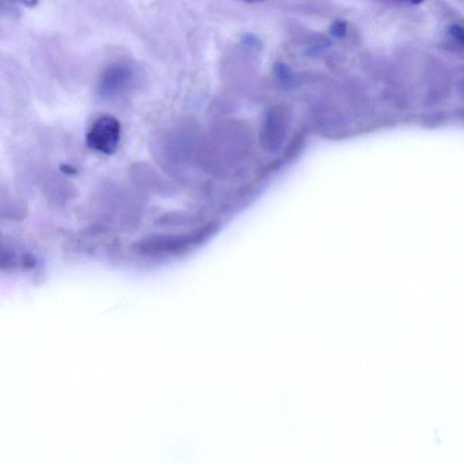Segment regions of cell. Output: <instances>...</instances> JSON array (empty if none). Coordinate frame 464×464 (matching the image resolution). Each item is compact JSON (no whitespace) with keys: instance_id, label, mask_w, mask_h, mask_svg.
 <instances>
[{"instance_id":"obj_9","label":"cell","mask_w":464,"mask_h":464,"mask_svg":"<svg viewBox=\"0 0 464 464\" xmlns=\"http://www.w3.org/2000/svg\"><path fill=\"white\" fill-rule=\"evenodd\" d=\"M404 1L409 2L413 5H419L423 1V0H404Z\"/></svg>"},{"instance_id":"obj_6","label":"cell","mask_w":464,"mask_h":464,"mask_svg":"<svg viewBox=\"0 0 464 464\" xmlns=\"http://www.w3.org/2000/svg\"><path fill=\"white\" fill-rule=\"evenodd\" d=\"M448 34L460 43L464 41V31L462 26L454 24L448 28Z\"/></svg>"},{"instance_id":"obj_1","label":"cell","mask_w":464,"mask_h":464,"mask_svg":"<svg viewBox=\"0 0 464 464\" xmlns=\"http://www.w3.org/2000/svg\"><path fill=\"white\" fill-rule=\"evenodd\" d=\"M121 139V122L111 114L101 115L95 119L87 134V146L107 156L117 153Z\"/></svg>"},{"instance_id":"obj_3","label":"cell","mask_w":464,"mask_h":464,"mask_svg":"<svg viewBox=\"0 0 464 464\" xmlns=\"http://www.w3.org/2000/svg\"><path fill=\"white\" fill-rule=\"evenodd\" d=\"M347 32V23L343 19H338V21L332 23L330 28H329V33L331 37L337 39L345 38Z\"/></svg>"},{"instance_id":"obj_7","label":"cell","mask_w":464,"mask_h":464,"mask_svg":"<svg viewBox=\"0 0 464 464\" xmlns=\"http://www.w3.org/2000/svg\"><path fill=\"white\" fill-rule=\"evenodd\" d=\"M329 44L327 42L317 43V44L312 45L307 51V55L309 57H315L321 52H323L325 48H328Z\"/></svg>"},{"instance_id":"obj_10","label":"cell","mask_w":464,"mask_h":464,"mask_svg":"<svg viewBox=\"0 0 464 464\" xmlns=\"http://www.w3.org/2000/svg\"><path fill=\"white\" fill-rule=\"evenodd\" d=\"M244 1L247 3H258L264 1V0H244Z\"/></svg>"},{"instance_id":"obj_5","label":"cell","mask_w":464,"mask_h":464,"mask_svg":"<svg viewBox=\"0 0 464 464\" xmlns=\"http://www.w3.org/2000/svg\"><path fill=\"white\" fill-rule=\"evenodd\" d=\"M274 73L279 80L282 83L287 84L291 81L292 72L291 68L284 63H276L274 65Z\"/></svg>"},{"instance_id":"obj_4","label":"cell","mask_w":464,"mask_h":464,"mask_svg":"<svg viewBox=\"0 0 464 464\" xmlns=\"http://www.w3.org/2000/svg\"><path fill=\"white\" fill-rule=\"evenodd\" d=\"M242 44L243 47L249 50L259 51L262 48V42L256 35L248 33L242 36Z\"/></svg>"},{"instance_id":"obj_8","label":"cell","mask_w":464,"mask_h":464,"mask_svg":"<svg viewBox=\"0 0 464 464\" xmlns=\"http://www.w3.org/2000/svg\"><path fill=\"white\" fill-rule=\"evenodd\" d=\"M14 1L28 6V8H34V6L38 5L39 0H14Z\"/></svg>"},{"instance_id":"obj_2","label":"cell","mask_w":464,"mask_h":464,"mask_svg":"<svg viewBox=\"0 0 464 464\" xmlns=\"http://www.w3.org/2000/svg\"><path fill=\"white\" fill-rule=\"evenodd\" d=\"M134 77L133 69L126 65H114L105 69L98 83V93L102 97L114 98L123 93Z\"/></svg>"}]
</instances>
